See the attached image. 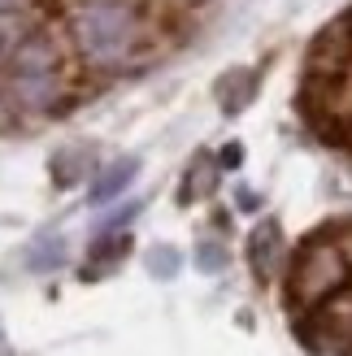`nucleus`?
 Returning a JSON list of instances; mask_svg holds the SVG:
<instances>
[{
	"mask_svg": "<svg viewBox=\"0 0 352 356\" xmlns=\"http://www.w3.org/2000/svg\"><path fill=\"white\" fill-rule=\"evenodd\" d=\"M74 35L87 61L96 65H118L131 57V48L139 40V17L122 0H87L74 13Z\"/></svg>",
	"mask_w": 352,
	"mask_h": 356,
	"instance_id": "1",
	"label": "nucleus"
},
{
	"mask_svg": "<svg viewBox=\"0 0 352 356\" xmlns=\"http://www.w3.org/2000/svg\"><path fill=\"white\" fill-rule=\"evenodd\" d=\"M348 274H352V265L344 257V248L339 243H330V239H313L301 248V257H296V270H291V300L301 309H318L326 305L335 291L348 287Z\"/></svg>",
	"mask_w": 352,
	"mask_h": 356,
	"instance_id": "2",
	"label": "nucleus"
},
{
	"mask_svg": "<svg viewBox=\"0 0 352 356\" xmlns=\"http://www.w3.org/2000/svg\"><path fill=\"white\" fill-rule=\"evenodd\" d=\"M352 65V17L326 26L309 48V74L313 79H339Z\"/></svg>",
	"mask_w": 352,
	"mask_h": 356,
	"instance_id": "3",
	"label": "nucleus"
},
{
	"mask_svg": "<svg viewBox=\"0 0 352 356\" xmlns=\"http://www.w3.org/2000/svg\"><path fill=\"white\" fill-rule=\"evenodd\" d=\"M57 70V44L48 35H26L13 48V74H52Z\"/></svg>",
	"mask_w": 352,
	"mask_h": 356,
	"instance_id": "4",
	"label": "nucleus"
},
{
	"mask_svg": "<svg viewBox=\"0 0 352 356\" xmlns=\"http://www.w3.org/2000/svg\"><path fill=\"white\" fill-rule=\"evenodd\" d=\"M61 96L57 74H13V100L22 109H52Z\"/></svg>",
	"mask_w": 352,
	"mask_h": 356,
	"instance_id": "5",
	"label": "nucleus"
},
{
	"mask_svg": "<svg viewBox=\"0 0 352 356\" xmlns=\"http://www.w3.org/2000/svg\"><path fill=\"white\" fill-rule=\"evenodd\" d=\"M278 252H283V235H278V226H274V222H261V226L253 230V243H248L253 270H257L261 278H270L274 265H278Z\"/></svg>",
	"mask_w": 352,
	"mask_h": 356,
	"instance_id": "6",
	"label": "nucleus"
},
{
	"mask_svg": "<svg viewBox=\"0 0 352 356\" xmlns=\"http://www.w3.org/2000/svg\"><path fill=\"white\" fill-rule=\"evenodd\" d=\"M135 174H139V161H135V156H122V161H113V165L92 183V195H87V200H92V204H109L113 195H122V191L131 187Z\"/></svg>",
	"mask_w": 352,
	"mask_h": 356,
	"instance_id": "7",
	"label": "nucleus"
},
{
	"mask_svg": "<svg viewBox=\"0 0 352 356\" xmlns=\"http://www.w3.org/2000/svg\"><path fill=\"white\" fill-rule=\"evenodd\" d=\"M253 87H257V74H253V70H231V74L218 83V100H222V109H226V113H239L243 104L253 100Z\"/></svg>",
	"mask_w": 352,
	"mask_h": 356,
	"instance_id": "8",
	"label": "nucleus"
},
{
	"mask_svg": "<svg viewBox=\"0 0 352 356\" xmlns=\"http://www.w3.org/2000/svg\"><path fill=\"white\" fill-rule=\"evenodd\" d=\"M65 265V239L61 235H40L31 243V252H26V270L35 274H48V270H61Z\"/></svg>",
	"mask_w": 352,
	"mask_h": 356,
	"instance_id": "9",
	"label": "nucleus"
},
{
	"mask_svg": "<svg viewBox=\"0 0 352 356\" xmlns=\"http://www.w3.org/2000/svg\"><path fill=\"white\" fill-rule=\"evenodd\" d=\"M127 248H131V239L127 235H104L96 248H92V257H87V270H83V278H100L109 265H118L122 257H127Z\"/></svg>",
	"mask_w": 352,
	"mask_h": 356,
	"instance_id": "10",
	"label": "nucleus"
},
{
	"mask_svg": "<svg viewBox=\"0 0 352 356\" xmlns=\"http://www.w3.org/2000/svg\"><path fill=\"white\" fill-rule=\"evenodd\" d=\"M87 165H92V152L87 148H65V152L52 156V178H57V187H74L87 174Z\"/></svg>",
	"mask_w": 352,
	"mask_h": 356,
	"instance_id": "11",
	"label": "nucleus"
},
{
	"mask_svg": "<svg viewBox=\"0 0 352 356\" xmlns=\"http://www.w3.org/2000/svg\"><path fill=\"white\" fill-rule=\"evenodd\" d=\"M214 187H218V170H214V161L200 152L196 161H191L187 178H183V195H209Z\"/></svg>",
	"mask_w": 352,
	"mask_h": 356,
	"instance_id": "12",
	"label": "nucleus"
},
{
	"mask_svg": "<svg viewBox=\"0 0 352 356\" xmlns=\"http://www.w3.org/2000/svg\"><path fill=\"white\" fill-rule=\"evenodd\" d=\"M22 40H26V22L13 9H0V57H5L9 48H17Z\"/></svg>",
	"mask_w": 352,
	"mask_h": 356,
	"instance_id": "13",
	"label": "nucleus"
},
{
	"mask_svg": "<svg viewBox=\"0 0 352 356\" xmlns=\"http://www.w3.org/2000/svg\"><path fill=\"white\" fill-rule=\"evenodd\" d=\"M148 270L157 278H174V274H179V252H174V248H152V252H148Z\"/></svg>",
	"mask_w": 352,
	"mask_h": 356,
	"instance_id": "14",
	"label": "nucleus"
},
{
	"mask_svg": "<svg viewBox=\"0 0 352 356\" xmlns=\"http://www.w3.org/2000/svg\"><path fill=\"white\" fill-rule=\"evenodd\" d=\"M196 265H200L205 274H218L222 265H226V248H222V243H214V239H205V243L196 248Z\"/></svg>",
	"mask_w": 352,
	"mask_h": 356,
	"instance_id": "15",
	"label": "nucleus"
},
{
	"mask_svg": "<svg viewBox=\"0 0 352 356\" xmlns=\"http://www.w3.org/2000/svg\"><path fill=\"white\" fill-rule=\"evenodd\" d=\"M239 161H243V148L239 144H231V148L222 152V165H239Z\"/></svg>",
	"mask_w": 352,
	"mask_h": 356,
	"instance_id": "16",
	"label": "nucleus"
}]
</instances>
